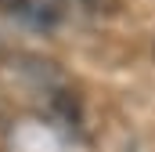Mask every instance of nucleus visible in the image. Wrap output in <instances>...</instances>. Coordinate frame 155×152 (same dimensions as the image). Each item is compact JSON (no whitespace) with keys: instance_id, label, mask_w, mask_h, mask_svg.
Returning a JSON list of instances; mask_svg holds the SVG:
<instances>
[{"instance_id":"obj_2","label":"nucleus","mask_w":155,"mask_h":152,"mask_svg":"<svg viewBox=\"0 0 155 152\" xmlns=\"http://www.w3.org/2000/svg\"><path fill=\"white\" fill-rule=\"evenodd\" d=\"M79 4H83L90 15H112L119 7V0H79Z\"/></svg>"},{"instance_id":"obj_1","label":"nucleus","mask_w":155,"mask_h":152,"mask_svg":"<svg viewBox=\"0 0 155 152\" xmlns=\"http://www.w3.org/2000/svg\"><path fill=\"white\" fill-rule=\"evenodd\" d=\"M7 7L33 29H54L65 15V0H7Z\"/></svg>"}]
</instances>
